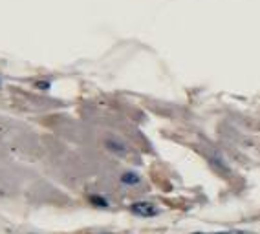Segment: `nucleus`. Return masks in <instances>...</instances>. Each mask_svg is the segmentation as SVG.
<instances>
[{
	"instance_id": "nucleus-7",
	"label": "nucleus",
	"mask_w": 260,
	"mask_h": 234,
	"mask_svg": "<svg viewBox=\"0 0 260 234\" xmlns=\"http://www.w3.org/2000/svg\"><path fill=\"white\" fill-rule=\"evenodd\" d=\"M0 88H2V81H0Z\"/></svg>"
},
{
	"instance_id": "nucleus-6",
	"label": "nucleus",
	"mask_w": 260,
	"mask_h": 234,
	"mask_svg": "<svg viewBox=\"0 0 260 234\" xmlns=\"http://www.w3.org/2000/svg\"><path fill=\"white\" fill-rule=\"evenodd\" d=\"M35 86H37L39 90H42V92H46V90H50L51 83H50V81H39V83Z\"/></svg>"
},
{
	"instance_id": "nucleus-3",
	"label": "nucleus",
	"mask_w": 260,
	"mask_h": 234,
	"mask_svg": "<svg viewBox=\"0 0 260 234\" xmlns=\"http://www.w3.org/2000/svg\"><path fill=\"white\" fill-rule=\"evenodd\" d=\"M105 146H107L110 152H114V154H119V155H123L126 152L125 143H123V141H119V139H114V137H108V139L105 141Z\"/></svg>"
},
{
	"instance_id": "nucleus-4",
	"label": "nucleus",
	"mask_w": 260,
	"mask_h": 234,
	"mask_svg": "<svg viewBox=\"0 0 260 234\" xmlns=\"http://www.w3.org/2000/svg\"><path fill=\"white\" fill-rule=\"evenodd\" d=\"M88 203L95 209H108L110 207V202L103 194H90L88 196Z\"/></svg>"
},
{
	"instance_id": "nucleus-5",
	"label": "nucleus",
	"mask_w": 260,
	"mask_h": 234,
	"mask_svg": "<svg viewBox=\"0 0 260 234\" xmlns=\"http://www.w3.org/2000/svg\"><path fill=\"white\" fill-rule=\"evenodd\" d=\"M194 234H251L246 230H222V232H194Z\"/></svg>"
},
{
	"instance_id": "nucleus-1",
	"label": "nucleus",
	"mask_w": 260,
	"mask_h": 234,
	"mask_svg": "<svg viewBox=\"0 0 260 234\" xmlns=\"http://www.w3.org/2000/svg\"><path fill=\"white\" fill-rule=\"evenodd\" d=\"M128 211L138 218H156L159 216L161 209L152 202H134L128 207Z\"/></svg>"
},
{
	"instance_id": "nucleus-2",
	"label": "nucleus",
	"mask_w": 260,
	"mask_h": 234,
	"mask_svg": "<svg viewBox=\"0 0 260 234\" xmlns=\"http://www.w3.org/2000/svg\"><path fill=\"white\" fill-rule=\"evenodd\" d=\"M119 183L125 185V187H136L141 183V176L136 170H125V172L119 176Z\"/></svg>"
}]
</instances>
